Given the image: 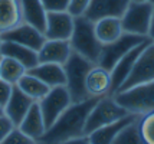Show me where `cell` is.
Listing matches in <instances>:
<instances>
[{"label": "cell", "mask_w": 154, "mask_h": 144, "mask_svg": "<svg viewBox=\"0 0 154 144\" xmlns=\"http://www.w3.org/2000/svg\"><path fill=\"white\" fill-rule=\"evenodd\" d=\"M75 17L68 12H49L46 14L45 38L49 41H69Z\"/></svg>", "instance_id": "cell-11"}, {"label": "cell", "mask_w": 154, "mask_h": 144, "mask_svg": "<svg viewBox=\"0 0 154 144\" xmlns=\"http://www.w3.org/2000/svg\"><path fill=\"white\" fill-rule=\"evenodd\" d=\"M91 0H69V7H68V13L72 14L74 17L84 16L89 6Z\"/></svg>", "instance_id": "cell-29"}, {"label": "cell", "mask_w": 154, "mask_h": 144, "mask_svg": "<svg viewBox=\"0 0 154 144\" xmlns=\"http://www.w3.org/2000/svg\"><path fill=\"white\" fill-rule=\"evenodd\" d=\"M19 130L22 133H25L26 136H29L30 138L36 140V141H39L40 138L43 137V134L46 133V125L43 121V115L40 112L39 104L36 101L32 104V107L26 112L25 118L19 124Z\"/></svg>", "instance_id": "cell-20"}, {"label": "cell", "mask_w": 154, "mask_h": 144, "mask_svg": "<svg viewBox=\"0 0 154 144\" xmlns=\"http://www.w3.org/2000/svg\"><path fill=\"white\" fill-rule=\"evenodd\" d=\"M13 87L14 85L6 82V81H3V79H0V105H2L3 108H5V105L7 104L9 98L12 95Z\"/></svg>", "instance_id": "cell-31"}, {"label": "cell", "mask_w": 154, "mask_h": 144, "mask_svg": "<svg viewBox=\"0 0 154 144\" xmlns=\"http://www.w3.org/2000/svg\"><path fill=\"white\" fill-rule=\"evenodd\" d=\"M111 72L100 65H95L85 78V89L89 98L111 95Z\"/></svg>", "instance_id": "cell-14"}, {"label": "cell", "mask_w": 154, "mask_h": 144, "mask_svg": "<svg viewBox=\"0 0 154 144\" xmlns=\"http://www.w3.org/2000/svg\"><path fill=\"white\" fill-rule=\"evenodd\" d=\"M26 72L39 78L49 88L63 87L66 82L63 65H58V63H38L32 69H27Z\"/></svg>", "instance_id": "cell-19"}, {"label": "cell", "mask_w": 154, "mask_h": 144, "mask_svg": "<svg viewBox=\"0 0 154 144\" xmlns=\"http://www.w3.org/2000/svg\"><path fill=\"white\" fill-rule=\"evenodd\" d=\"M97 100L98 98H88L82 103H72L60 114L59 118L48 128L43 137L38 143L59 144L71 138L85 136L84 134L85 121Z\"/></svg>", "instance_id": "cell-1"}, {"label": "cell", "mask_w": 154, "mask_h": 144, "mask_svg": "<svg viewBox=\"0 0 154 144\" xmlns=\"http://www.w3.org/2000/svg\"><path fill=\"white\" fill-rule=\"evenodd\" d=\"M131 0H91L84 16L88 20L97 22L107 17H118L125 13Z\"/></svg>", "instance_id": "cell-12"}, {"label": "cell", "mask_w": 154, "mask_h": 144, "mask_svg": "<svg viewBox=\"0 0 154 144\" xmlns=\"http://www.w3.org/2000/svg\"><path fill=\"white\" fill-rule=\"evenodd\" d=\"M72 54L69 41H49L46 39L38 51L39 63H58L63 65Z\"/></svg>", "instance_id": "cell-15"}, {"label": "cell", "mask_w": 154, "mask_h": 144, "mask_svg": "<svg viewBox=\"0 0 154 144\" xmlns=\"http://www.w3.org/2000/svg\"><path fill=\"white\" fill-rule=\"evenodd\" d=\"M0 56H7V58H12L14 61L20 62L25 68L32 69L33 66H36L39 63L38 59V52L33 49L23 46L20 43L16 42H10V41H2L0 45Z\"/></svg>", "instance_id": "cell-17"}, {"label": "cell", "mask_w": 154, "mask_h": 144, "mask_svg": "<svg viewBox=\"0 0 154 144\" xmlns=\"http://www.w3.org/2000/svg\"><path fill=\"white\" fill-rule=\"evenodd\" d=\"M19 0H0V35L22 23Z\"/></svg>", "instance_id": "cell-22"}, {"label": "cell", "mask_w": 154, "mask_h": 144, "mask_svg": "<svg viewBox=\"0 0 154 144\" xmlns=\"http://www.w3.org/2000/svg\"><path fill=\"white\" fill-rule=\"evenodd\" d=\"M122 108L131 114L144 115L154 112V81L135 85L127 91H121L112 95Z\"/></svg>", "instance_id": "cell-5"}, {"label": "cell", "mask_w": 154, "mask_h": 144, "mask_svg": "<svg viewBox=\"0 0 154 144\" xmlns=\"http://www.w3.org/2000/svg\"><path fill=\"white\" fill-rule=\"evenodd\" d=\"M140 115L137 114H128L127 117L121 118L118 121H115L112 124H108V125H104L98 130H95L94 133H91L88 137H89V141L91 144H111L114 141V138L117 137V134L120 133L127 124H130L131 121L137 120Z\"/></svg>", "instance_id": "cell-21"}, {"label": "cell", "mask_w": 154, "mask_h": 144, "mask_svg": "<svg viewBox=\"0 0 154 144\" xmlns=\"http://www.w3.org/2000/svg\"><path fill=\"white\" fill-rule=\"evenodd\" d=\"M0 39L2 41H10V42H16V43H20L23 46H27V48L33 49V51H39L42 48V45L45 43L46 38L45 35L39 32L36 28L27 25L25 22H22L19 26L7 30L5 33L0 35Z\"/></svg>", "instance_id": "cell-13"}, {"label": "cell", "mask_w": 154, "mask_h": 144, "mask_svg": "<svg viewBox=\"0 0 154 144\" xmlns=\"http://www.w3.org/2000/svg\"><path fill=\"white\" fill-rule=\"evenodd\" d=\"M138 130L143 141L146 144H154V112L140 115Z\"/></svg>", "instance_id": "cell-27"}, {"label": "cell", "mask_w": 154, "mask_h": 144, "mask_svg": "<svg viewBox=\"0 0 154 144\" xmlns=\"http://www.w3.org/2000/svg\"><path fill=\"white\" fill-rule=\"evenodd\" d=\"M38 104H39L40 112L43 115V121H45V125H46L48 130L59 118L60 114L72 104V100L69 97L66 87L63 85V87L51 88L46 95L40 101H38Z\"/></svg>", "instance_id": "cell-8"}, {"label": "cell", "mask_w": 154, "mask_h": 144, "mask_svg": "<svg viewBox=\"0 0 154 144\" xmlns=\"http://www.w3.org/2000/svg\"><path fill=\"white\" fill-rule=\"evenodd\" d=\"M94 28L95 35L102 45L112 43L124 33L122 26H121V19L118 17H107V19L97 20L94 23Z\"/></svg>", "instance_id": "cell-23"}, {"label": "cell", "mask_w": 154, "mask_h": 144, "mask_svg": "<svg viewBox=\"0 0 154 144\" xmlns=\"http://www.w3.org/2000/svg\"><path fill=\"white\" fill-rule=\"evenodd\" d=\"M95 65L97 63H92L75 52H72L68 61L63 63L65 79H66L65 87L69 92L72 103H82L89 98L85 89V78Z\"/></svg>", "instance_id": "cell-3"}, {"label": "cell", "mask_w": 154, "mask_h": 144, "mask_svg": "<svg viewBox=\"0 0 154 144\" xmlns=\"http://www.w3.org/2000/svg\"><path fill=\"white\" fill-rule=\"evenodd\" d=\"M146 39H148L147 36H138V35H131V33H122L112 43H107L102 45L101 49V55L98 59V63L107 71H112L117 62L120 61L122 56L128 54L133 48H135L137 45H140L141 42H144Z\"/></svg>", "instance_id": "cell-7"}, {"label": "cell", "mask_w": 154, "mask_h": 144, "mask_svg": "<svg viewBox=\"0 0 154 144\" xmlns=\"http://www.w3.org/2000/svg\"><path fill=\"white\" fill-rule=\"evenodd\" d=\"M22 20L45 33L46 29V10L42 5V0H19Z\"/></svg>", "instance_id": "cell-18"}, {"label": "cell", "mask_w": 154, "mask_h": 144, "mask_svg": "<svg viewBox=\"0 0 154 144\" xmlns=\"http://www.w3.org/2000/svg\"><path fill=\"white\" fill-rule=\"evenodd\" d=\"M46 13L49 12H68L69 0H42Z\"/></svg>", "instance_id": "cell-30"}, {"label": "cell", "mask_w": 154, "mask_h": 144, "mask_svg": "<svg viewBox=\"0 0 154 144\" xmlns=\"http://www.w3.org/2000/svg\"><path fill=\"white\" fill-rule=\"evenodd\" d=\"M16 87H17L22 92H25L29 98H32L33 101H36V103L40 101V100L49 92V89H51L46 84L42 82L39 78L30 75V74H27V72L17 81Z\"/></svg>", "instance_id": "cell-24"}, {"label": "cell", "mask_w": 154, "mask_h": 144, "mask_svg": "<svg viewBox=\"0 0 154 144\" xmlns=\"http://www.w3.org/2000/svg\"><path fill=\"white\" fill-rule=\"evenodd\" d=\"M25 74H26V68L20 62L7 56H0V79L16 85Z\"/></svg>", "instance_id": "cell-25"}, {"label": "cell", "mask_w": 154, "mask_h": 144, "mask_svg": "<svg viewBox=\"0 0 154 144\" xmlns=\"http://www.w3.org/2000/svg\"><path fill=\"white\" fill-rule=\"evenodd\" d=\"M14 128L12 121L6 115H0V143L6 138V136Z\"/></svg>", "instance_id": "cell-32"}, {"label": "cell", "mask_w": 154, "mask_h": 144, "mask_svg": "<svg viewBox=\"0 0 154 144\" xmlns=\"http://www.w3.org/2000/svg\"><path fill=\"white\" fill-rule=\"evenodd\" d=\"M150 43H151V41L148 38L144 42H141L140 45H137L135 48H133L128 54H125L120 61L117 62V65L111 71V82H112L111 84V95H114L115 92L120 89V87L127 79V76L130 75V72H131L133 66L135 65L138 56L141 55V52L147 48Z\"/></svg>", "instance_id": "cell-10"}, {"label": "cell", "mask_w": 154, "mask_h": 144, "mask_svg": "<svg viewBox=\"0 0 154 144\" xmlns=\"http://www.w3.org/2000/svg\"><path fill=\"white\" fill-rule=\"evenodd\" d=\"M36 143H38L36 140L30 138L25 133H22L19 130V127H14L0 144H36Z\"/></svg>", "instance_id": "cell-28"}, {"label": "cell", "mask_w": 154, "mask_h": 144, "mask_svg": "<svg viewBox=\"0 0 154 144\" xmlns=\"http://www.w3.org/2000/svg\"><path fill=\"white\" fill-rule=\"evenodd\" d=\"M128 114H131V112H128L125 108H122L120 104L115 101V98L112 95L101 97V98L97 100L92 110L89 111V114H88V118L85 121L84 134L89 136L95 130H98V128L104 127V125L115 123V121H118L121 118L127 117Z\"/></svg>", "instance_id": "cell-4"}, {"label": "cell", "mask_w": 154, "mask_h": 144, "mask_svg": "<svg viewBox=\"0 0 154 144\" xmlns=\"http://www.w3.org/2000/svg\"><path fill=\"white\" fill-rule=\"evenodd\" d=\"M0 45H2V39H0Z\"/></svg>", "instance_id": "cell-37"}, {"label": "cell", "mask_w": 154, "mask_h": 144, "mask_svg": "<svg viewBox=\"0 0 154 144\" xmlns=\"http://www.w3.org/2000/svg\"><path fill=\"white\" fill-rule=\"evenodd\" d=\"M148 38L154 43V12H153V17H151V23H150V29H148Z\"/></svg>", "instance_id": "cell-34"}, {"label": "cell", "mask_w": 154, "mask_h": 144, "mask_svg": "<svg viewBox=\"0 0 154 144\" xmlns=\"http://www.w3.org/2000/svg\"><path fill=\"white\" fill-rule=\"evenodd\" d=\"M35 101L32 98L22 92L16 85L13 87V91H12V95L9 98L7 104L5 105V115L12 121L14 127H19V124L22 123V120L25 118L26 112L29 111V108L32 107V104Z\"/></svg>", "instance_id": "cell-16"}, {"label": "cell", "mask_w": 154, "mask_h": 144, "mask_svg": "<svg viewBox=\"0 0 154 144\" xmlns=\"http://www.w3.org/2000/svg\"><path fill=\"white\" fill-rule=\"evenodd\" d=\"M134 2H148V3H153L154 5V0H134Z\"/></svg>", "instance_id": "cell-35"}, {"label": "cell", "mask_w": 154, "mask_h": 144, "mask_svg": "<svg viewBox=\"0 0 154 144\" xmlns=\"http://www.w3.org/2000/svg\"><path fill=\"white\" fill-rule=\"evenodd\" d=\"M138 120L140 117L127 124L122 130L117 134V137L114 138V141L111 144H146L143 141V138L140 136V130H138Z\"/></svg>", "instance_id": "cell-26"}, {"label": "cell", "mask_w": 154, "mask_h": 144, "mask_svg": "<svg viewBox=\"0 0 154 144\" xmlns=\"http://www.w3.org/2000/svg\"><path fill=\"white\" fill-rule=\"evenodd\" d=\"M69 43H71L72 52L91 61L92 63H98L102 43L98 41L95 35L94 22L88 20L85 16L75 17L74 30L69 38Z\"/></svg>", "instance_id": "cell-2"}, {"label": "cell", "mask_w": 154, "mask_h": 144, "mask_svg": "<svg viewBox=\"0 0 154 144\" xmlns=\"http://www.w3.org/2000/svg\"><path fill=\"white\" fill-rule=\"evenodd\" d=\"M154 12V5L148 2H134L131 0L125 13L121 16V26L124 33L147 36Z\"/></svg>", "instance_id": "cell-6"}, {"label": "cell", "mask_w": 154, "mask_h": 144, "mask_svg": "<svg viewBox=\"0 0 154 144\" xmlns=\"http://www.w3.org/2000/svg\"><path fill=\"white\" fill-rule=\"evenodd\" d=\"M0 115H5V110H3V107L0 105Z\"/></svg>", "instance_id": "cell-36"}, {"label": "cell", "mask_w": 154, "mask_h": 144, "mask_svg": "<svg viewBox=\"0 0 154 144\" xmlns=\"http://www.w3.org/2000/svg\"><path fill=\"white\" fill-rule=\"evenodd\" d=\"M59 144H91V141H89L88 136H81V137L71 138V140H66V141L59 143Z\"/></svg>", "instance_id": "cell-33"}, {"label": "cell", "mask_w": 154, "mask_h": 144, "mask_svg": "<svg viewBox=\"0 0 154 144\" xmlns=\"http://www.w3.org/2000/svg\"><path fill=\"white\" fill-rule=\"evenodd\" d=\"M36 144H42V143H36Z\"/></svg>", "instance_id": "cell-38"}, {"label": "cell", "mask_w": 154, "mask_h": 144, "mask_svg": "<svg viewBox=\"0 0 154 144\" xmlns=\"http://www.w3.org/2000/svg\"><path fill=\"white\" fill-rule=\"evenodd\" d=\"M151 81H154V43L153 42L141 52V55L138 56V59H137L135 65L131 69L130 75L127 76V79L124 81V84L121 85L117 92L127 91V89L133 88L135 85L151 82Z\"/></svg>", "instance_id": "cell-9"}]
</instances>
